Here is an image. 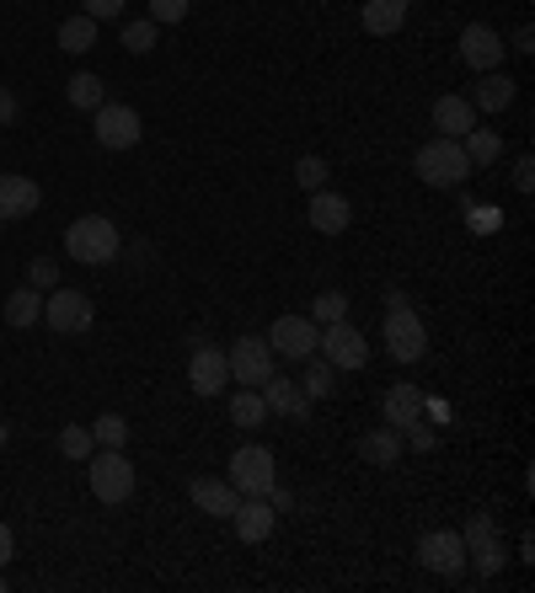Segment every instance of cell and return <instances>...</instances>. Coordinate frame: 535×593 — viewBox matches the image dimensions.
<instances>
[{
	"label": "cell",
	"instance_id": "cell-38",
	"mask_svg": "<svg viewBox=\"0 0 535 593\" xmlns=\"http://www.w3.org/2000/svg\"><path fill=\"white\" fill-rule=\"evenodd\" d=\"M81 11L91 16V22H108V16L124 11V0H81Z\"/></svg>",
	"mask_w": 535,
	"mask_h": 593
},
{
	"label": "cell",
	"instance_id": "cell-17",
	"mask_svg": "<svg viewBox=\"0 0 535 593\" xmlns=\"http://www.w3.org/2000/svg\"><path fill=\"white\" fill-rule=\"evenodd\" d=\"M43 203V188L22 171H0V220H27Z\"/></svg>",
	"mask_w": 535,
	"mask_h": 593
},
{
	"label": "cell",
	"instance_id": "cell-11",
	"mask_svg": "<svg viewBox=\"0 0 535 593\" xmlns=\"http://www.w3.org/2000/svg\"><path fill=\"white\" fill-rule=\"evenodd\" d=\"M417 561H423L428 572H439V578H460V567H466V540H460V529H428V535L417 540Z\"/></svg>",
	"mask_w": 535,
	"mask_h": 593
},
{
	"label": "cell",
	"instance_id": "cell-23",
	"mask_svg": "<svg viewBox=\"0 0 535 593\" xmlns=\"http://www.w3.org/2000/svg\"><path fill=\"white\" fill-rule=\"evenodd\" d=\"M38 321H43V294L33 289V283H22V289L5 294V326L27 332V326H38Z\"/></svg>",
	"mask_w": 535,
	"mask_h": 593
},
{
	"label": "cell",
	"instance_id": "cell-31",
	"mask_svg": "<svg viewBox=\"0 0 535 593\" xmlns=\"http://www.w3.org/2000/svg\"><path fill=\"white\" fill-rule=\"evenodd\" d=\"M91 438H97V449H124L129 444V423L119 412H102L97 423H91Z\"/></svg>",
	"mask_w": 535,
	"mask_h": 593
},
{
	"label": "cell",
	"instance_id": "cell-3",
	"mask_svg": "<svg viewBox=\"0 0 535 593\" xmlns=\"http://www.w3.org/2000/svg\"><path fill=\"white\" fill-rule=\"evenodd\" d=\"M91 492H97V503H108V508H119L134 497V466H129L124 449H91Z\"/></svg>",
	"mask_w": 535,
	"mask_h": 593
},
{
	"label": "cell",
	"instance_id": "cell-33",
	"mask_svg": "<svg viewBox=\"0 0 535 593\" xmlns=\"http://www.w3.org/2000/svg\"><path fill=\"white\" fill-rule=\"evenodd\" d=\"M91 449H97V438H91V428H59V455L65 460H91Z\"/></svg>",
	"mask_w": 535,
	"mask_h": 593
},
{
	"label": "cell",
	"instance_id": "cell-18",
	"mask_svg": "<svg viewBox=\"0 0 535 593\" xmlns=\"http://www.w3.org/2000/svg\"><path fill=\"white\" fill-rule=\"evenodd\" d=\"M188 497H193V508L209 518H231L242 508V492H236L231 481H214V475H199V481L188 486Z\"/></svg>",
	"mask_w": 535,
	"mask_h": 593
},
{
	"label": "cell",
	"instance_id": "cell-12",
	"mask_svg": "<svg viewBox=\"0 0 535 593\" xmlns=\"http://www.w3.org/2000/svg\"><path fill=\"white\" fill-rule=\"evenodd\" d=\"M316 321L311 316H279L274 326H268V348L274 354H285L289 363H305V358L316 354Z\"/></svg>",
	"mask_w": 535,
	"mask_h": 593
},
{
	"label": "cell",
	"instance_id": "cell-20",
	"mask_svg": "<svg viewBox=\"0 0 535 593\" xmlns=\"http://www.w3.org/2000/svg\"><path fill=\"white\" fill-rule=\"evenodd\" d=\"M380 412H386V428L408 434L412 423H423V395H417V385H391Z\"/></svg>",
	"mask_w": 535,
	"mask_h": 593
},
{
	"label": "cell",
	"instance_id": "cell-39",
	"mask_svg": "<svg viewBox=\"0 0 535 593\" xmlns=\"http://www.w3.org/2000/svg\"><path fill=\"white\" fill-rule=\"evenodd\" d=\"M16 113H22V108H16V91H11V86H0V128H11Z\"/></svg>",
	"mask_w": 535,
	"mask_h": 593
},
{
	"label": "cell",
	"instance_id": "cell-15",
	"mask_svg": "<svg viewBox=\"0 0 535 593\" xmlns=\"http://www.w3.org/2000/svg\"><path fill=\"white\" fill-rule=\"evenodd\" d=\"M305 220H311V231H322V236H343V231H348V220H354V209H348V198H343V193L316 188L311 203H305Z\"/></svg>",
	"mask_w": 535,
	"mask_h": 593
},
{
	"label": "cell",
	"instance_id": "cell-5",
	"mask_svg": "<svg viewBox=\"0 0 535 593\" xmlns=\"http://www.w3.org/2000/svg\"><path fill=\"white\" fill-rule=\"evenodd\" d=\"M91 134H97L102 150H134L140 134H145V123H140V113H134L129 102H102V108L91 113Z\"/></svg>",
	"mask_w": 535,
	"mask_h": 593
},
{
	"label": "cell",
	"instance_id": "cell-1",
	"mask_svg": "<svg viewBox=\"0 0 535 593\" xmlns=\"http://www.w3.org/2000/svg\"><path fill=\"white\" fill-rule=\"evenodd\" d=\"M412 171L428 182V188H460L477 166H471V156H466V145L460 139H428V145H417V156H412Z\"/></svg>",
	"mask_w": 535,
	"mask_h": 593
},
{
	"label": "cell",
	"instance_id": "cell-6",
	"mask_svg": "<svg viewBox=\"0 0 535 593\" xmlns=\"http://www.w3.org/2000/svg\"><path fill=\"white\" fill-rule=\"evenodd\" d=\"M460 540H466V561L477 567V578H498L503 572V540H498L493 514H471L466 529H460Z\"/></svg>",
	"mask_w": 535,
	"mask_h": 593
},
{
	"label": "cell",
	"instance_id": "cell-30",
	"mask_svg": "<svg viewBox=\"0 0 535 593\" xmlns=\"http://www.w3.org/2000/svg\"><path fill=\"white\" fill-rule=\"evenodd\" d=\"M300 391L311 395V401H322V395H332V363L322 354L305 358V374H300Z\"/></svg>",
	"mask_w": 535,
	"mask_h": 593
},
{
	"label": "cell",
	"instance_id": "cell-26",
	"mask_svg": "<svg viewBox=\"0 0 535 593\" xmlns=\"http://www.w3.org/2000/svg\"><path fill=\"white\" fill-rule=\"evenodd\" d=\"M65 97H70V108H81V113H97V108L108 102V91H102V76H91V70H81V76H70V86H65Z\"/></svg>",
	"mask_w": 535,
	"mask_h": 593
},
{
	"label": "cell",
	"instance_id": "cell-13",
	"mask_svg": "<svg viewBox=\"0 0 535 593\" xmlns=\"http://www.w3.org/2000/svg\"><path fill=\"white\" fill-rule=\"evenodd\" d=\"M460 65L477 70V76H488V70L503 65V38H498L488 22H466L460 27Z\"/></svg>",
	"mask_w": 535,
	"mask_h": 593
},
{
	"label": "cell",
	"instance_id": "cell-40",
	"mask_svg": "<svg viewBox=\"0 0 535 593\" xmlns=\"http://www.w3.org/2000/svg\"><path fill=\"white\" fill-rule=\"evenodd\" d=\"M402 438H408V444H412V449H417V455H428V449H434V444H439V438L428 434V428H423V423H412V428H408V434H402Z\"/></svg>",
	"mask_w": 535,
	"mask_h": 593
},
{
	"label": "cell",
	"instance_id": "cell-2",
	"mask_svg": "<svg viewBox=\"0 0 535 593\" xmlns=\"http://www.w3.org/2000/svg\"><path fill=\"white\" fill-rule=\"evenodd\" d=\"M65 251L86 262V268H102V262H113L119 257V225L108 220V214H81L70 231H65Z\"/></svg>",
	"mask_w": 535,
	"mask_h": 593
},
{
	"label": "cell",
	"instance_id": "cell-28",
	"mask_svg": "<svg viewBox=\"0 0 535 593\" xmlns=\"http://www.w3.org/2000/svg\"><path fill=\"white\" fill-rule=\"evenodd\" d=\"M460 145H466L471 166H493V160L503 156V139H498L493 128H471V134H460Z\"/></svg>",
	"mask_w": 535,
	"mask_h": 593
},
{
	"label": "cell",
	"instance_id": "cell-24",
	"mask_svg": "<svg viewBox=\"0 0 535 593\" xmlns=\"http://www.w3.org/2000/svg\"><path fill=\"white\" fill-rule=\"evenodd\" d=\"M509 102H514V80L498 76V70H488V76L471 86V108H477V113H503Z\"/></svg>",
	"mask_w": 535,
	"mask_h": 593
},
{
	"label": "cell",
	"instance_id": "cell-37",
	"mask_svg": "<svg viewBox=\"0 0 535 593\" xmlns=\"http://www.w3.org/2000/svg\"><path fill=\"white\" fill-rule=\"evenodd\" d=\"M188 16V0H151V22L156 27H171V22H182Z\"/></svg>",
	"mask_w": 535,
	"mask_h": 593
},
{
	"label": "cell",
	"instance_id": "cell-42",
	"mask_svg": "<svg viewBox=\"0 0 535 593\" xmlns=\"http://www.w3.org/2000/svg\"><path fill=\"white\" fill-rule=\"evenodd\" d=\"M268 508H274V514H294V497H289V492L279 486V481L268 486Z\"/></svg>",
	"mask_w": 535,
	"mask_h": 593
},
{
	"label": "cell",
	"instance_id": "cell-36",
	"mask_svg": "<svg viewBox=\"0 0 535 593\" xmlns=\"http://www.w3.org/2000/svg\"><path fill=\"white\" fill-rule=\"evenodd\" d=\"M27 283H33V289H59V262H54V257H33V262H27Z\"/></svg>",
	"mask_w": 535,
	"mask_h": 593
},
{
	"label": "cell",
	"instance_id": "cell-22",
	"mask_svg": "<svg viewBox=\"0 0 535 593\" xmlns=\"http://www.w3.org/2000/svg\"><path fill=\"white\" fill-rule=\"evenodd\" d=\"M365 33L375 38H391V33H402V22H408V0H365Z\"/></svg>",
	"mask_w": 535,
	"mask_h": 593
},
{
	"label": "cell",
	"instance_id": "cell-9",
	"mask_svg": "<svg viewBox=\"0 0 535 593\" xmlns=\"http://www.w3.org/2000/svg\"><path fill=\"white\" fill-rule=\"evenodd\" d=\"M225 363H231V380H236V385H252V391H257V385L279 369V354L268 348V337H252L247 332V337H236V348L225 354Z\"/></svg>",
	"mask_w": 535,
	"mask_h": 593
},
{
	"label": "cell",
	"instance_id": "cell-16",
	"mask_svg": "<svg viewBox=\"0 0 535 593\" xmlns=\"http://www.w3.org/2000/svg\"><path fill=\"white\" fill-rule=\"evenodd\" d=\"M257 391H263V406L279 412V417H311V395L300 391V380H289V374H279V369H274Z\"/></svg>",
	"mask_w": 535,
	"mask_h": 593
},
{
	"label": "cell",
	"instance_id": "cell-29",
	"mask_svg": "<svg viewBox=\"0 0 535 593\" xmlns=\"http://www.w3.org/2000/svg\"><path fill=\"white\" fill-rule=\"evenodd\" d=\"M263 417H268V406H263V391L242 385V391L231 395V423H242V428H257Z\"/></svg>",
	"mask_w": 535,
	"mask_h": 593
},
{
	"label": "cell",
	"instance_id": "cell-27",
	"mask_svg": "<svg viewBox=\"0 0 535 593\" xmlns=\"http://www.w3.org/2000/svg\"><path fill=\"white\" fill-rule=\"evenodd\" d=\"M59 48H65V54H86V48H97V22H91L86 11H76L70 22H59Z\"/></svg>",
	"mask_w": 535,
	"mask_h": 593
},
{
	"label": "cell",
	"instance_id": "cell-7",
	"mask_svg": "<svg viewBox=\"0 0 535 593\" xmlns=\"http://www.w3.org/2000/svg\"><path fill=\"white\" fill-rule=\"evenodd\" d=\"M43 321L54 326V332H91V321H97V305H91V294L86 289H48V300H43Z\"/></svg>",
	"mask_w": 535,
	"mask_h": 593
},
{
	"label": "cell",
	"instance_id": "cell-44",
	"mask_svg": "<svg viewBox=\"0 0 535 593\" xmlns=\"http://www.w3.org/2000/svg\"><path fill=\"white\" fill-rule=\"evenodd\" d=\"M514 48H520V54H531V48H535V38H531V27H520V33H514Z\"/></svg>",
	"mask_w": 535,
	"mask_h": 593
},
{
	"label": "cell",
	"instance_id": "cell-19",
	"mask_svg": "<svg viewBox=\"0 0 535 593\" xmlns=\"http://www.w3.org/2000/svg\"><path fill=\"white\" fill-rule=\"evenodd\" d=\"M231 524H236V535H242L247 546H263V540L279 529V514L268 508V497H242V508L231 514Z\"/></svg>",
	"mask_w": 535,
	"mask_h": 593
},
{
	"label": "cell",
	"instance_id": "cell-35",
	"mask_svg": "<svg viewBox=\"0 0 535 593\" xmlns=\"http://www.w3.org/2000/svg\"><path fill=\"white\" fill-rule=\"evenodd\" d=\"M124 48H129V54H151V48H156V22H151V16H145V22H129V27H124Z\"/></svg>",
	"mask_w": 535,
	"mask_h": 593
},
{
	"label": "cell",
	"instance_id": "cell-41",
	"mask_svg": "<svg viewBox=\"0 0 535 593\" xmlns=\"http://www.w3.org/2000/svg\"><path fill=\"white\" fill-rule=\"evenodd\" d=\"M514 188H520V193H531V188H535V166H531V156L514 160Z\"/></svg>",
	"mask_w": 535,
	"mask_h": 593
},
{
	"label": "cell",
	"instance_id": "cell-34",
	"mask_svg": "<svg viewBox=\"0 0 535 593\" xmlns=\"http://www.w3.org/2000/svg\"><path fill=\"white\" fill-rule=\"evenodd\" d=\"M294 182H300L305 193L327 188V160H322V156H300V160H294Z\"/></svg>",
	"mask_w": 535,
	"mask_h": 593
},
{
	"label": "cell",
	"instance_id": "cell-45",
	"mask_svg": "<svg viewBox=\"0 0 535 593\" xmlns=\"http://www.w3.org/2000/svg\"><path fill=\"white\" fill-rule=\"evenodd\" d=\"M5 438H11V434H5V423H0V444H5Z\"/></svg>",
	"mask_w": 535,
	"mask_h": 593
},
{
	"label": "cell",
	"instance_id": "cell-14",
	"mask_svg": "<svg viewBox=\"0 0 535 593\" xmlns=\"http://www.w3.org/2000/svg\"><path fill=\"white\" fill-rule=\"evenodd\" d=\"M188 385H193L199 395H220L225 385H231V363H225L220 348H209L204 337H199V348H193V358H188Z\"/></svg>",
	"mask_w": 535,
	"mask_h": 593
},
{
	"label": "cell",
	"instance_id": "cell-8",
	"mask_svg": "<svg viewBox=\"0 0 535 593\" xmlns=\"http://www.w3.org/2000/svg\"><path fill=\"white\" fill-rule=\"evenodd\" d=\"M274 481H279V475H274V449L242 444V449L231 455V486H236L242 497H268Z\"/></svg>",
	"mask_w": 535,
	"mask_h": 593
},
{
	"label": "cell",
	"instance_id": "cell-32",
	"mask_svg": "<svg viewBox=\"0 0 535 593\" xmlns=\"http://www.w3.org/2000/svg\"><path fill=\"white\" fill-rule=\"evenodd\" d=\"M311 321H316V326L348 321V294H343V289H327V294H316V300H311Z\"/></svg>",
	"mask_w": 535,
	"mask_h": 593
},
{
	"label": "cell",
	"instance_id": "cell-10",
	"mask_svg": "<svg viewBox=\"0 0 535 593\" xmlns=\"http://www.w3.org/2000/svg\"><path fill=\"white\" fill-rule=\"evenodd\" d=\"M316 354L327 358L332 369H365L370 363V343H365L359 326L332 321V326H322V337H316Z\"/></svg>",
	"mask_w": 535,
	"mask_h": 593
},
{
	"label": "cell",
	"instance_id": "cell-21",
	"mask_svg": "<svg viewBox=\"0 0 535 593\" xmlns=\"http://www.w3.org/2000/svg\"><path fill=\"white\" fill-rule=\"evenodd\" d=\"M434 128H439L445 139L471 134V128H477V108H471V97H439V102H434Z\"/></svg>",
	"mask_w": 535,
	"mask_h": 593
},
{
	"label": "cell",
	"instance_id": "cell-25",
	"mask_svg": "<svg viewBox=\"0 0 535 593\" xmlns=\"http://www.w3.org/2000/svg\"><path fill=\"white\" fill-rule=\"evenodd\" d=\"M359 455H365L370 466H380V471H391V466L402 460V434H397V428H375V434L359 438Z\"/></svg>",
	"mask_w": 535,
	"mask_h": 593
},
{
	"label": "cell",
	"instance_id": "cell-43",
	"mask_svg": "<svg viewBox=\"0 0 535 593\" xmlns=\"http://www.w3.org/2000/svg\"><path fill=\"white\" fill-rule=\"evenodd\" d=\"M11 551H16V535H11V524H0V567L11 561Z\"/></svg>",
	"mask_w": 535,
	"mask_h": 593
},
{
	"label": "cell",
	"instance_id": "cell-46",
	"mask_svg": "<svg viewBox=\"0 0 535 593\" xmlns=\"http://www.w3.org/2000/svg\"><path fill=\"white\" fill-rule=\"evenodd\" d=\"M0 593H5V578H0Z\"/></svg>",
	"mask_w": 535,
	"mask_h": 593
},
{
	"label": "cell",
	"instance_id": "cell-4",
	"mask_svg": "<svg viewBox=\"0 0 535 593\" xmlns=\"http://www.w3.org/2000/svg\"><path fill=\"white\" fill-rule=\"evenodd\" d=\"M380 343H386V354L397 358V363H417V358L428 354V326L417 321L412 305H397V311H386Z\"/></svg>",
	"mask_w": 535,
	"mask_h": 593
}]
</instances>
